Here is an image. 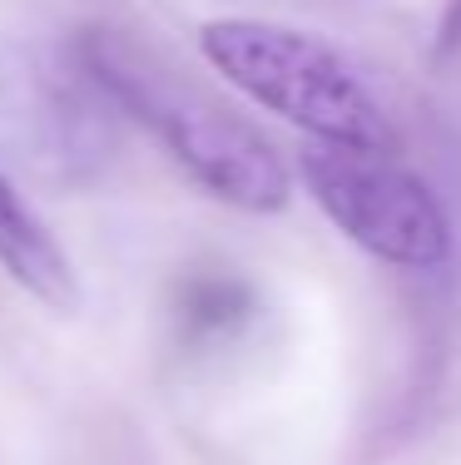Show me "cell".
Listing matches in <instances>:
<instances>
[{
  "instance_id": "1",
  "label": "cell",
  "mask_w": 461,
  "mask_h": 465,
  "mask_svg": "<svg viewBox=\"0 0 461 465\" xmlns=\"http://www.w3.org/2000/svg\"><path fill=\"white\" fill-rule=\"evenodd\" d=\"M75 54L119 114L145 124L204 193L244 213H273L288 203L293 179L278 149L214 90L174 70L159 50L139 45L125 30H85Z\"/></svg>"
},
{
  "instance_id": "2",
  "label": "cell",
  "mask_w": 461,
  "mask_h": 465,
  "mask_svg": "<svg viewBox=\"0 0 461 465\" xmlns=\"http://www.w3.org/2000/svg\"><path fill=\"white\" fill-rule=\"evenodd\" d=\"M204 60L268 114L333 149L397 153V129L343 50L273 20H214L199 30Z\"/></svg>"
},
{
  "instance_id": "3",
  "label": "cell",
  "mask_w": 461,
  "mask_h": 465,
  "mask_svg": "<svg viewBox=\"0 0 461 465\" xmlns=\"http://www.w3.org/2000/svg\"><path fill=\"white\" fill-rule=\"evenodd\" d=\"M115 99L75 50H20L0 64V139L40 179L95 183L115 153Z\"/></svg>"
},
{
  "instance_id": "4",
  "label": "cell",
  "mask_w": 461,
  "mask_h": 465,
  "mask_svg": "<svg viewBox=\"0 0 461 465\" xmlns=\"http://www.w3.org/2000/svg\"><path fill=\"white\" fill-rule=\"evenodd\" d=\"M303 188L327 213V223L357 242L362 252L392 262V268H442L452 258V223L436 193L392 153L333 149L313 143L303 149Z\"/></svg>"
},
{
  "instance_id": "5",
  "label": "cell",
  "mask_w": 461,
  "mask_h": 465,
  "mask_svg": "<svg viewBox=\"0 0 461 465\" xmlns=\"http://www.w3.org/2000/svg\"><path fill=\"white\" fill-rule=\"evenodd\" d=\"M0 268L10 272L15 287H25L30 297H40L55 312H70L80 302V287H75V268L65 258V248L50 238L40 213L25 203V193L5 173H0Z\"/></svg>"
},
{
  "instance_id": "6",
  "label": "cell",
  "mask_w": 461,
  "mask_h": 465,
  "mask_svg": "<svg viewBox=\"0 0 461 465\" xmlns=\"http://www.w3.org/2000/svg\"><path fill=\"white\" fill-rule=\"evenodd\" d=\"M248 312V287L234 278H204L184 297V327L189 331H228Z\"/></svg>"
},
{
  "instance_id": "7",
  "label": "cell",
  "mask_w": 461,
  "mask_h": 465,
  "mask_svg": "<svg viewBox=\"0 0 461 465\" xmlns=\"http://www.w3.org/2000/svg\"><path fill=\"white\" fill-rule=\"evenodd\" d=\"M446 35H452V40H461V0L452 5V25H446Z\"/></svg>"
}]
</instances>
